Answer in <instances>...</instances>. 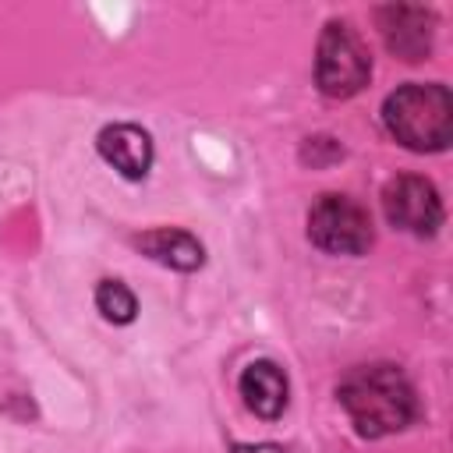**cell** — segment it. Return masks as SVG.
<instances>
[{"mask_svg": "<svg viewBox=\"0 0 453 453\" xmlns=\"http://www.w3.org/2000/svg\"><path fill=\"white\" fill-rule=\"evenodd\" d=\"M340 403L365 439H382L407 428L418 414L414 386L396 365H361L340 382Z\"/></svg>", "mask_w": 453, "mask_h": 453, "instance_id": "6da1fadb", "label": "cell"}, {"mask_svg": "<svg viewBox=\"0 0 453 453\" xmlns=\"http://www.w3.org/2000/svg\"><path fill=\"white\" fill-rule=\"evenodd\" d=\"M386 131L411 152H442L453 138V99L446 85H403L382 106Z\"/></svg>", "mask_w": 453, "mask_h": 453, "instance_id": "7a4b0ae2", "label": "cell"}, {"mask_svg": "<svg viewBox=\"0 0 453 453\" xmlns=\"http://www.w3.org/2000/svg\"><path fill=\"white\" fill-rule=\"evenodd\" d=\"M372 60L365 42L347 21H329L319 35V53H315V81L322 96L329 99H347L368 85Z\"/></svg>", "mask_w": 453, "mask_h": 453, "instance_id": "3957f363", "label": "cell"}, {"mask_svg": "<svg viewBox=\"0 0 453 453\" xmlns=\"http://www.w3.org/2000/svg\"><path fill=\"white\" fill-rule=\"evenodd\" d=\"M308 237L329 255H361L372 244V219L354 198L322 195L308 209Z\"/></svg>", "mask_w": 453, "mask_h": 453, "instance_id": "277c9868", "label": "cell"}, {"mask_svg": "<svg viewBox=\"0 0 453 453\" xmlns=\"http://www.w3.org/2000/svg\"><path fill=\"white\" fill-rule=\"evenodd\" d=\"M382 209L396 230H407L414 237H432L442 226L439 191L425 177H393L382 188Z\"/></svg>", "mask_w": 453, "mask_h": 453, "instance_id": "5b68a950", "label": "cell"}, {"mask_svg": "<svg viewBox=\"0 0 453 453\" xmlns=\"http://www.w3.org/2000/svg\"><path fill=\"white\" fill-rule=\"evenodd\" d=\"M379 32L386 39V46L403 57V60H425L432 50V28L435 18L425 7H411V4H393V7H379Z\"/></svg>", "mask_w": 453, "mask_h": 453, "instance_id": "8992f818", "label": "cell"}, {"mask_svg": "<svg viewBox=\"0 0 453 453\" xmlns=\"http://www.w3.org/2000/svg\"><path fill=\"white\" fill-rule=\"evenodd\" d=\"M99 156L127 180H142L152 166V138L134 124H110L96 138Z\"/></svg>", "mask_w": 453, "mask_h": 453, "instance_id": "52a82bcc", "label": "cell"}, {"mask_svg": "<svg viewBox=\"0 0 453 453\" xmlns=\"http://www.w3.org/2000/svg\"><path fill=\"white\" fill-rule=\"evenodd\" d=\"M241 396L248 403V411H255L258 418L273 421L283 414L287 407V375L280 365L273 361H251L241 375Z\"/></svg>", "mask_w": 453, "mask_h": 453, "instance_id": "ba28073f", "label": "cell"}, {"mask_svg": "<svg viewBox=\"0 0 453 453\" xmlns=\"http://www.w3.org/2000/svg\"><path fill=\"white\" fill-rule=\"evenodd\" d=\"M134 244L159 265H170L177 273H195L202 262H205V251L202 244L184 234V230H173V226H163V230H152V234H142L134 237Z\"/></svg>", "mask_w": 453, "mask_h": 453, "instance_id": "9c48e42d", "label": "cell"}, {"mask_svg": "<svg viewBox=\"0 0 453 453\" xmlns=\"http://www.w3.org/2000/svg\"><path fill=\"white\" fill-rule=\"evenodd\" d=\"M96 304H99L103 319H110V322H117V326L131 322V319H134V311H138L134 294H131L120 280H103V283L96 287Z\"/></svg>", "mask_w": 453, "mask_h": 453, "instance_id": "30bf717a", "label": "cell"}, {"mask_svg": "<svg viewBox=\"0 0 453 453\" xmlns=\"http://www.w3.org/2000/svg\"><path fill=\"white\" fill-rule=\"evenodd\" d=\"M234 453H283V449L273 442H262V446H234Z\"/></svg>", "mask_w": 453, "mask_h": 453, "instance_id": "8fae6325", "label": "cell"}]
</instances>
